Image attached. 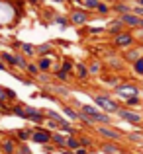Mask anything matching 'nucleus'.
I'll use <instances>...</instances> for the list:
<instances>
[{
  "label": "nucleus",
  "instance_id": "f257e3e1",
  "mask_svg": "<svg viewBox=\"0 0 143 154\" xmlns=\"http://www.w3.org/2000/svg\"><path fill=\"white\" fill-rule=\"evenodd\" d=\"M83 113L90 119V123H110V117L106 115V113L98 111L96 107H92V105H83Z\"/></svg>",
  "mask_w": 143,
  "mask_h": 154
},
{
  "label": "nucleus",
  "instance_id": "f03ea898",
  "mask_svg": "<svg viewBox=\"0 0 143 154\" xmlns=\"http://www.w3.org/2000/svg\"><path fill=\"white\" fill-rule=\"evenodd\" d=\"M94 102L102 111H108V113H118V109H120V105L114 102L112 98H108V96H96Z\"/></svg>",
  "mask_w": 143,
  "mask_h": 154
},
{
  "label": "nucleus",
  "instance_id": "7ed1b4c3",
  "mask_svg": "<svg viewBox=\"0 0 143 154\" xmlns=\"http://www.w3.org/2000/svg\"><path fill=\"white\" fill-rule=\"evenodd\" d=\"M69 22L75 23V26H84V23L88 22V14L84 10H75V12H71V16H69Z\"/></svg>",
  "mask_w": 143,
  "mask_h": 154
},
{
  "label": "nucleus",
  "instance_id": "20e7f679",
  "mask_svg": "<svg viewBox=\"0 0 143 154\" xmlns=\"http://www.w3.org/2000/svg\"><path fill=\"white\" fill-rule=\"evenodd\" d=\"M114 43H116V47H120V49H125V47H129L133 43V35L132 33H118L116 39H114Z\"/></svg>",
  "mask_w": 143,
  "mask_h": 154
},
{
  "label": "nucleus",
  "instance_id": "39448f33",
  "mask_svg": "<svg viewBox=\"0 0 143 154\" xmlns=\"http://www.w3.org/2000/svg\"><path fill=\"white\" fill-rule=\"evenodd\" d=\"M31 139H34V143L47 144L49 140H51V133L45 131V129H37V131H34V133H31Z\"/></svg>",
  "mask_w": 143,
  "mask_h": 154
},
{
  "label": "nucleus",
  "instance_id": "423d86ee",
  "mask_svg": "<svg viewBox=\"0 0 143 154\" xmlns=\"http://www.w3.org/2000/svg\"><path fill=\"white\" fill-rule=\"evenodd\" d=\"M118 115H120L124 121H128V123H141V115L129 111V109H118Z\"/></svg>",
  "mask_w": 143,
  "mask_h": 154
},
{
  "label": "nucleus",
  "instance_id": "0eeeda50",
  "mask_svg": "<svg viewBox=\"0 0 143 154\" xmlns=\"http://www.w3.org/2000/svg\"><path fill=\"white\" fill-rule=\"evenodd\" d=\"M24 117L34 121V123H41L43 121V113L39 109H34V107H24Z\"/></svg>",
  "mask_w": 143,
  "mask_h": 154
},
{
  "label": "nucleus",
  "instance_id": "6e6552de",
  "mask_svg": "<svg viewBox=\"0 0 143 154\" xmlns=\"http://www.w3.org/2000/svg\"><path fill=\"white\" fill-rule=\"evenodd\" d=\"M120 20L125 23V26H132V27H137V26H139V22H141V18H139V16H135L133 12H128V14H124Z\"/></svg>",
  "mask_w": 143,
  "mask_h": 154
},
{
  "label": "nucleus",
  "instance_id": "1a4fd4ad",
  "mask_svg": "<svg viewBox=\"0 0 143 154\" xmlns=\"http://www.w3.org/2000/svg\"><path fill=\"white\" fill-rule=\"evenodd\" d=\"M118 94L122 96V98H132V96H137V88L132 86V84H125V86H120L118 88Z\"/></svg>",
  "mask_w": 143,
  "mask_h": 154
},
{
  "label": "nucleus",
  "instance_id": "9d476101",
  "mask_svg": "<svg viewBox=\"0 0 143 154\" xmlns=\"http://www.w3.org/2000/svg\"><path fill=\"white\" fill-rule=\"evenodd\" d=\"M98 133H100L102 137H106V139H110V140H118L120 139V133L114 131V129H110V127H98Z\"/></svg>",
  "mask_w": 143,
  "mask_h": 154
},
{
  "label": "nucleus",
  "instance_id": "9b49d317",
  "mask_svg": "<svg viewBox=\"0 0 143 154\" xmlns=\"http://www.w3.org/2000/svg\"><path fill=\"white\" fill-rule=\"evenodd\" d=\"M51 64H53V60H51V55H45V57H39V60H37V66H39V72H47V70H51Z\"/></svg>",
  "mask_w": 143,
  "mask_h": 154
},
{
  "label": "nucleus",
  "instance_id": "f8f14e48",
  "mask_svg": "<svg viewBox=\"0 0 143 154\" xmlns=\"http://www.w3.org/2000/svg\"><path fill=\"white\" fill-rule=\"evenodd\" d=\"M16 94L14 90H6V88H0V102H4V100H14Z\"/></svg>",
  "mask_w": 143,
  "mask_h": 154
},
{
  "label": "nucleus",
  "instance_id": "ddd939ff",
  "mask_svg": "<svg viewBox=\"0 0 143 154\" xmlns=\"http://www.w3.org/2000/svg\"><path fill=\"white\" fill-rule=\"evenodd\" d=\"M76 66V76H79V78H86L88 76V68H86V64H75Z\"/></svg>",
  "mask_w": 143,
  "mask_h": 154
},
{
  "label": "nucleus",
  "instance_id": "4468645a",
  "mask_svg": "<svg viewBox=\"0 0 143 154\" xmlns=\"http://www.w3.org/2000/svg\"><path fill=\"white\" fill-rule=\"evenodd\" d=\"M26 70H28V74H31V76H37V74H39V66H37V63H28Z\"/></svg>",
  "mask_w": 143,
  "mask_h": 154
},
{
  "label": "nucleus",
  "instance_id": "2eb2a0df",
  "mask_svg": "<svg viewBox=\"0 0 143 154\" xmlns=\"http://www.w3.org/2000/svg\"><path fill=\"white\" fill-rule=\"evenodd\" d=\"M63 111H65V115H67L69 119H79V117H80V113H76L73 107H65Z\"/></svg>",
  "mask_w": 143,
  "mask_h": 154
},
{
  "label": "nucleus",
  "instance_id": "dca6fc26",
  "mask_svg": "<svg viewBox=\"0 0 143 154\" xmlns=\"http://www.w3.org/2000/svg\"><path fill=\"white\" fill-rule=\"evenodd\" d=\"M35 53H37L39 57H45V55H49V53H51V47H49V45H39L37 49H35Z\"/></svg>",
  "mask_w": 143,
  "mask_h": 154
},
{
  "label": "nucleus",
  "instance_id": "f3484780",
  "mask_svg": "<svg viewBox=\"0 0 143 154\" xmlns=\"http://www.w3.org/2000/svg\"><path fill=\"white\" fill-rule=\"evenodd\" d=\"M102 150L104 152H108V154H116L118 150H120V148L116 146V144H112V143H108V144H104V146H102Z\"/></svg>",
  "mask_w": 143,
  "mask_h": 154
},
{
  "label": "nucleus",
  "instance_id": "a211bd4d",
  "mask_svg": "<svg viewBox=\"0 0 143 154\" xmlns=\"http://www.w3.org/2000/svg\"><path fill=\"white\" fill-rule=\"evenodd\" d=\"M20 47H22V51L24 53H26V55H35V49H34V45H30V43H22V45H20Z\"/></svg>",
  "mask_w": 143,
  "mask_h": 154
},
{
  "label": "nucleus",
  "instance_id": "6ab92c4d",
  "mask_svg": "<svg viewBox=\"0 0 143 154\" xmlns=\"http://www.w3.org/2000/svg\"><path fill=\"white\" fill-rule=\"evenodd\" d=\"M73 66H75V64H73V60H71V59H65V60H63V66H61V70L73 72Z\"/></svg>",
  "mask_w": 143,
  "mask_h": 154
},
{
  "label": "nucleus",
  "instance_id": "aec40b11",
  "mask_svg": "<svg viewBox=\"0 0 143 154\" xmlns=\"http://www.w3.org/2000/svg\"><path fill=\"white\" fill-rule=\"evenodd\" d=\"M67 146H69V148H75V150H76V148L80 146V140H76L75 137H69V139H67Z\"/></svg>",
  "mask_w": 143,
  "mask_h": 154
},
{
  "label": "nucleus",
  "instance_id": "412c9836",
  "mask_svg": "<svg viewBox=\"0 0 143 154\" xmlns=\"http://www.w3.org/2000/svg\"><path fill=\"white\" fill-rule=\"evenodd\" d=\"M133 70H135L137 74H143V57H141V59H137L135 63H133Z\"/></svg>",
  "mask_w": 143,
  "mask_h": 154
},
{
  "label": "nucleus",
  "instance_id": "4be33fe9",
  "mask_svg": "<svg viewBox=\"0 0 143 154\" xmlns=\"http://www.w3.org/2000/svg\"><path fill=\"white\" fill-rule=\"evenodd\" d=\"M116 12H120L122 16L128 14V12H132V8L128 6V4H116Z\"/></svg>",
  "mask_w": 143,
  "mask_h": 154
},
{
  "label": "nucleus",
  "instance_id": "5701e85b",
  "mask_svg": "<svg viewBox=\"0 0 143 154\" xmlns=\"http://www.w3.org/2000/svg\"><path fill=\"white\" fill-rule=\"evenodd\" d=\"M55 76L61 80V82H67V78H69V72H65V70H61V68H57V70H55Z\"/></svg>",
  "mask_w": 143,
  "mask_h": 154
},
{
  "label": "nucleus",
  "instance_id": "b1692460",
  "mask_svg": "<svg viewBox=\"0 0 143 154\" xmlns=\"http://www.w3.org/2000/svg\"><path fill=\"white\" fill-rule=\"evenodd\" d=\"M51 139L55 140L57 144H61V146H63V144H67V139H65L63 135H59V133H55V135H51Z\"/></svg>",
  "mask_w": 143,
  "mask_h": 154
},
{
  "label": "nucleus",
  "instance_id": "393cba45",
  "mask_svg": "<svg viewBox=\"0 0 143 154\" xmlns=\"http://www.w3.org/2000/svg\"><path fill=\"white\" fill-rule=\"evenodd\" d=\"M18 139H22V140H28V139H31V131H26V129H20V131H18Z\"/></svg>",
  "mask_w": 143,
  "mask_h": 154
},
{
  "label": "nucleus",
  "instance_id": "a878e982",
  "mask_svg": "<svg viewBox=\"0 0 143 154\" xmlns=\"http://www.w3.org/2000/svg\"><path fill=\"white\" fill-rule=\"evenodd\" d=\"M2 148H4V152H8V154H12V152H14V143H12V140H4V144H2Z\"/></svg>",
  "mask_w": 143,
  "mask_h": 154
},
{
  "label": "nucleus",
  "instance_id": "bb28decb",
  "mask_svg": "<svg viewBox=\"0 0 143 154\" xmlns=\"http://www.w3.org/2000/svg\"><path fill=\"white\" fill-rule=\"evenodd\" d=\"M84 6H86V8H92V10H96V8H98V4H100V0H84Z\"/></svg>",
  "mask_w": 143,
  "mask_h": 154
},
{
  "label": "nucleus",
  "instance_id": "cd10ccee",
  "mask_svg": "<svg viewBox=\"0 0 143 154\" xmlns=\"http://www.w3.org/2000/svg\"><path fill=\"white\" fill-rule=\"evenodd\" d=\"M128 105H139V98H137V96H132V98H128Z\"/></svg>",
  "mask_w": 143,
  "mask_h": 154
},
{
  "label": "nucleus",
  "instance_id": "c85d7f7f",
  "mask_svg": "<svg viewBox=\"0 0 143 154\" xmlns=\"http://www.w3.org/2000/svg\"><path fill=\"white\" fill-rule=\"evenodd\" d=\"M96 10H98V12H102V14H108V6H106L104 2H100V4H98V8H96Z\"/></svg>",
  "mask_w": 143,
  "mask_h": 154
},
{
  "label": "nucleus",
  "instance_id": "c756f323",
  "mask_svg": "<svg viewBox=\"0 0 143 154\" xmlns=\"http://www.w3.org/2000/svg\"><path fill=\"white\" fill-rule=\"evenodd\" d=\"M57 23H59V26H67V20H65L63 16H57Z\"/></svg>",
  "mask_w": 143,
  "mask_h": 154
},
{
  "label": "nucleus",
  "instance_id": "7c9ffc66",
  "mask_svg": "<svg viewBox=\"0 0 143 154\" xmlns=\"http://www.w3.org/2000/svg\"><path fill=\"white\" fill-rule=\"evenodd\" d=\"M100 70V66H98V63H92V66L88 68V72H98Z\"/></svg>",
  "mask_w": 143,
  "mask_h": 154
},
{
  "label": "nucleus",
  "instance_id": "2f4dec72",
  "mask_svg": "<svg viewBox=\"0 0 143 154\" xmlns=\"http://www.w3.org/2000/svg\"><path fill=\"white\" fill-rule=\"evenodd\" d=\"M133 14H135V16H141V18H143V6H137L135 10H133Z\"/></svg>",
  "mask_w": 143,
  "mask_h": 154
},
{
  "label": "nucleus",
  "instance_id": "473e14b6",
  "mask_svg": "<svg viewBox=\"0 0 143 154\" xmlns=\"http://www.w3.org/2000/svg\"><path fill=\"white\" fill-rule=\"evenodd\" d=\"M76 154H88V150L84 146H79V148H76Z\"/></svg>",
  "mask_w": 143,
  "mask_h": 154
},
{
  "label": "nucleus",
  "instance_id": "72a5a7b5",
  "mask_svg": "<svg viewBox=\"0 0 143 154\" xmlns=\"http://www.w3.org/2000/svg\"><path fill=\"white\" fill-rule=\"evenodd\" d=\"M18 154H30V148H28V146H22V148H20V152Z\"/></svg>",
  "mask_w": 143,
  "mask_h": 154
},
{
  "label": "nucleus",
  "instance_id": "f704fd0d",
  "mask_svg": "<svg viewBox=\"0 0 143 154\" xmlns=\"http://www.w3.org/2000/svg\"><path fill=\"white\" fill-rule=\"evenodd\" d=\"M139 139H141L139 133H133V135H132V140H139Z\"/></svg>",
  "mask_w": 143,
  "mask_h": 154
},
{
  "label": "nucleus",
  "instance_id": "c9c22d12",
  "mask_svg": "<svg viewBox=\"0 0 143 154\" xmlns=\"http://www.w3.org/2000/svg\"><path fill=\"white\" fill-rule=\"evenodd\" d=\"M137 2H139V6H143V0H137Z\"/></svg>",
  "mask_w": 143,
  "mask_h": 154
},
{
  "label": "nucleus",
  "instance_id": "e433bc0d",
  "mask_svg": "<svg viewBox=\"0 0 143 154\" xmlns=\"http://www.w3.org/2000/svg\"><path fill=\"white\" fill-rule=\"evenodd\" d=\"M63 154H73V152H69V150H65V152H63Z\"/></svg>",
  "mask_w": 143,
  "mask_h": 154
},
{
  "label": "nucleus",
  "instance_id": "4c0bfd02",
  "mask_svg": "<svg viewBox=\"0 0 143 154\" xmlns=\"http://www.w3.org/2000/svg\"><path fill=\"white\" fill-rule=\"evenodd\" d=\"M139 26H141V27H143V18H141V22H139Z\"/></svg>",
  "mask_w": 143,
  "mask_h": 154
},
{
  "label": "nucleus",
  "instance_id": "58836bf2",
  "mask_svg": "<svg viewBox=\"0 0 143 154\" xmlns=\"http://www.w3.org/2000/svg\"><path fill=\"white\" fill-rule=\"evenodd\" d=\"M55 2H65V0H55Z\"/></svg>",
  "mask_w": 143,
  "mask_h": 154
}]
</instances>
